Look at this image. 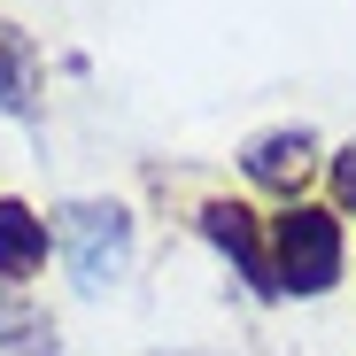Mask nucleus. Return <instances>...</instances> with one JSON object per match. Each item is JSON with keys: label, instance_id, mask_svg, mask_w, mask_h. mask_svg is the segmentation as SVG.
I'll use <instances>...</instances> for the list:
<instances>
[{"label": "nucleus", "instance_id": "obj_1", "mask_svg": "<svg viewBox=\"0 0 356 356\" xmlns=\"http://www.w3.org/2000/svg\"><path fill=\"white\" fill-rule=\"evenodd\" d=\"M341 256H348L341 217L318 209V202H294L271 225V279H279V294H325L341 279Z\"/></svg>", "mask_w": 356, "mask_h": 356}, {"label": "nucleus", "instance_id": "obj_2", "mask_svg": "<svg viewBox=\"0 0 356 356\" xmlns=\"http://www.w3.org/2000/svg\"><path fill=\"white\" fill-rule=\"evenodd\" d=\"M54 241H63V264H70V279L86 294H101V286H116L132 271V217H124V202H70L63 225H54Z\"/></svg>", "mask_w": 356, "mask_h": 356}, {"label": "nucleus", "instance_id": "obj_3", "mask_svg": "<svg viewBox=\"0 0 356 356\" xmlns=\"http://www.w3.org/2000/svg\"><path fill=\"white\" fill-rule=\"evenodd\" d=\"M202 232L241 264V279L256 286V294H279V279H271V256H264V241H256V209H241V202H202Z\"/></svg>", "mask_w": 356, "mask_h": 356}, {"label": "nucleus", "instance_id": "obj_4", "mask_svg": "<svg viewBox=\"0 0 356 356\" xmlns=\"http://www.w3.org/2000/svg\"><path fill=\"white\" fill-rule=\"evenodd\" d=\"M310 163H318V140L294 124V132H264V140H248V155H241V170L256 178V186H279V194H294L310 178Z\"/></svg>", "mask_w": 356, "mask_h": 356}, {"label": "nucleus", "instance_id": "obj_5", "mask_svg": "<svg viewBox=\"0 0 356 356\" xmlns=\"http://www.w3.org/2000/svg\"><path fill=\"white\" fill-rule=\"evenodd\" d=\"M39 264H47V217L0 194V279H31Z\"/></svg>", "mask_w": 356, "mask_h": 356}, {"label": "nucleus", "instance_id": "obj_6", "mask_svg": "<svg viewBox=\"0 0 356 356\" xmlns=\"http://www.w3.org/2000/svg\"><path fill=\"white\" fill-rule=\"evenodd\" d=\"M0 108L8 116H31L39 108V54L16 24H0Z\"/></svg>", "mask_w": 356, "mask_h": 356}, {"label": "nucleus", "instance_id": "obj_7", "mask_svg": "<svg viewBox=\"0 0 356 356\" xmlns=\"http://www.w3.org/2000/svg\"><path fill=\"white\" fill-rule=\"evenodd\" d=\"M0 356H54V318L24 294H0Z\"/></svg>", "mask_w": 356, "mask_h": 356}, {"label": "nucleus", "instance_id": "obj_8", "mask_svg": "<svg viewBox=\"0 0 356 356\" xmlns=\"http://www.w3.org/2000/svg\"><path fill=\"white\" fill-rule=\"evenodd\" d=\"M333 194H341V209H356V147L333 163Z\"/></svg>", "mask_w": 356, "mask_h": 356}, {"label": "nucleus", "instance_id": "obj_9", "mask_svg": "<svg viewBox=\"0 0 356 356\" xmlns=\"http://www.w3.org/2000/svg\"><path fill=\"white\" fill-rule=\"evenodd\" d=\"M186 356H194V348H186Z\"/></svg>", "mask_w": 356, "mask_h": 356}]
</instances>
